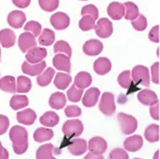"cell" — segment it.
I'll return each mask as SVG.
<instances>
[{
  "mask_svg": "<svg viewBox=\"0 0 160 159\" xmlns=\"http://www.w3.org/2000/svg\"><path fill=\"white\" fill-rule=\"evenodd\" d=\"M123 5L125 8V12H124L125 19L132 21L139 16V9L136 4L132 2H126Z\"/></svg>",
  "mask_w": 160,
  "mask_h": 159,
  "instance_id": "obj_30",
  "label": "cell"
},
{
  "mask_svg": "<svg viewBox=\"0 0 160 159\" xmlns=\"http://www.w3.org/2000/svg\"><path fill=\"white\" fill-rule=\"evenodd\" d=\"M118 83L124 89H128L132 83L131 72L129 70H124L122 72L118 77Z\"/></svg>",
  "mask_w": 160,
  "mask_h": 159,
  "instance_id": "obj_37",
  "label": "cell"
},
{
  "mask_svg": "<svg viewBox=\"0 0 160 159\" xmlns=\"http://www.w3.org/2000/svg\"><path fill=\"white\" fill-rule=\"evenodd\" d=\"M81 15L82 16H91L92 18L96 20L99 18V11L98 8L93 5H87L84 6L81 11Z\"/></svg>",
  "mask_w": 160,
  "mask_h": 159,
  "instance_id": "obj_43",
  "label": "cell"
},
{
  "mask_svg": "<svg viewBox=\"0 0 160 159\" xmlns=\"http://www.w3.org/2000/svg\"><path fill=\"white\" fill-rule=\"evenodd\" d=\"M92 76L88 72L81 71L75 77L74 79V85L78 89H85L86 87H89L92 84Z\"/></svg>",
  "mask_w": 160,
  "mask_h": 159,
  "instance_id": "obj_23",
  "label": "cell"
},
{
  "mask_svg": "<svg viewBox=\"0 0 160 159\" xmlns=\"http://www.w3.org/2000/svg\"><path fill=\"white\" fill-rule=\"evenodd\" d=\"M0 61H1V49H0Z\"/></svg>",
  "mask_w": 160,
  "mask_h": 159,
  "instance_id": "obj_55",
  "label": "cell"
},
{
  "mask_svg": "<svg viewBox=\"0 0 160 159\" xmlns=\"http://www.w3.org/2000/svg\"><path fill=\"white\" fill-rule=\"evenodd\" d=\"M54 146L51 143H47L39 147L36 151V158L37 159H57L53 156Z\"/></svg>",
  "mask_w": 160,
  "mask_h": 159,
  "instance_id": "obj_29",
  "label": "cell"
},
{
  "mask_svg": "<svg viewBox=\"0 0 160 159\" xmlns=\"http://www.w3.org/2000/svg\"><path fill=\"white\" fill-rule=\"evenodd\" d=\"M145 139L149 142H157L159 141V126L156 124H151L147 127L144 132Z\"/></svg>",
  "mask_w": 160,
  "mask_h": 159,
  "instance_id": "obj_27",
  "label": "cell"
},
{
  "mask_svg": "<svg viewBox=\"0 0 160 159\" xmlns=\"http://www.w3.org/2000/svg\"><path fill=\"white\" fill-rule=\"evenodd\" d=\"M32 88V82L28 77L19 76L17 79V86H16V92L19 93H27Z\"/></svg>",
  "mask_w": 160,
  "mask_h": 159,
  "instance_id": "obj_34",
  "label": "cell"
},
{
  "mask_svg": "<svg viewBox=\"0 0 160 159\" xmlns=\"http://www.w3.org/2000/svg\"><path fill=\"white\" fill-rule=\"evenodd\" d=\"M154 159H159V150H157V152L154 155Z\"/></svg>",
  "mask_w": 160,
  "mask_h": 159,
  "instance_id": "obj_53",
  "label": "cell"
},
{
  "mask_svg": "<svg viewBox=\"0 0 160 159\" xmlns=\"http://www.w3.org/2000/svg\"><path fill=\"white\" fill-rule=\"evenodd\" d=\"M9 119L5 115L0 114V136H2L5 133H6V131L9 128Z\"/></svg>",
  "mask_w": 160,
  "mask_h": 159,
  "instance_id": "obj_46",
  "label": "cell"
},
{
  "mask_svg": "<svg viewBox=\"0 0 160 159\" xmlns=\"http://www.w3.org/2000/svg\"><path fill=\"white\" fill-rule=\"evenodd\" d=\"M68 150L74 156H81L85 154L87 150V142L84 139L76 138L71 141L68 146Z\"/></svg>",
  "mask_w": 160,
  "mask_h": 159,
  "instance_id": "obj_16",
  "label": "cell"
},
{
  "mask_svg": "<svg viewBox=\"0 0 160 159\" xmlns=\"http://www.w3.org/2000/svg\"><path fill=\"white\" fill-rule=\"evenodd\" d=\"M95 32L96 34L100 38H108L113 33V25L112 22L107 18H101L95 24Z\"/></svg>",
  "mask_w": 160,
  "mask_h": 159,
  "instance_id": "obj_6",
  "label": "cell"
},
{
  "mask_svg": "<svg viewBox=\"0 0 160 159\" xmlns=\"http://www.w3.org/2000/svg\"><path fill=\"white\" fill-rule=\"evenodd\" d=\"M109 159H128V155L126 152V150L116 148L110 152Z\"/></svg>",
  "mask_w": 160,
  "mask_h": 159,
  "instance_id": "obj_44",
  "label": "cell"
},
{
  "mask_svg": "<svg viewBox=\"0 0 160 159\" xmlns=\"http://www.w3.org/2000/svg\"><path fill=\"white\" fill-rule=\"evenodd\" d=\"M53 136H54V132L49 128L39 127L33 133V139L37 142H44L51 140Z\"/></svg>",
  "mask_w": 160,
  "mask_h": 159,
  "instance_id": "obj_25",
  "label": "cell"
},
{
  "mask_svg": "<svg viewBox=\"0 0 160 159\" xmlns=\"http://www.w3.org/2000/svg\"><path fill=\"white\" fill-rule=\"evenodd\" d=\"M138 100L144 106H154L157 103H158V98L154 92L151 90L144 89L141 91L137 95Z\"/></svg>",
  "mask_w": 160,
  "mask_h": 159,
  "instance_id": "obj_17",
  "label": "cell"
},
{
  "mask_svg": "<svg viewBox=\"0 0 160 159\" xmlns=\"http://www.w3.org/2000/svg\"><path fill=\"white\" fill-rule=\"evenodd\" d=\"M124 148L125 150H128L130 152H136L141 150V148L143 145V140L142 137L139 135L132 136L128 137L126 140L124 141Z\"/></svg>",
  "mask_w": 160,
  "mask_h": 159,
  "instance_id": "obj_18",
  "label": "cell"
},
{
  "mask_svg": "<svg viewBox=\"0 0 160 159\" xmlns=\"http://www.w3.org/2000/svg\"><path fill=\"white\" fill-rule=\"evenodd\" d=\"M47 56V49L44 47H35L28 51V54L26 55L27 62L29 63L35 64L38 62H42V60Z\"/></svg>",
  "mask_w": 160,
  "mask_h": 159,
  "instance_id": "obj_9",
  "label": "cell"
},
{
  "mask_svg": "<svg viewBox=\"0 0 160 159\" xmlns=\"http://www.w3.org/2000/svg\"><path fill=\"white\" fill-rule=\"evenodd\" d=\"M99 95H100V92L98 88H95V87L90 88L86 91V92L83 97V99H82L83 105L86 107H94L99 100Z\"/></svg>",
  "mask_w": 160,
  "mask_h": 159,
  "instance_id": "obj_15",
  "label": "cell"
},
{
  "mask_svg": "<svg viewBox=\"0 0 160 159\" xmlns=\"http://www.w3.org/2000/svg\"><path fill=\"white\" fill-rule=\"evenodd\" d=\"M72 81L71 77L66 73H57L56 78L54 80V84L57 88L60 90H65Z\"/></svg>",
  "mask_w": 160,
  "mask_h": 159,
  "instance_id": "obj_31",
  "label": "cell"
},
{
  "mask_svg": "<svg viewBox=\"0 0 160 159\" xmlns=\"http://www.w3.org/2000/svg\"><path fill=\"white\" fill-rule=\"evenodd\" d=\"M50 23L57 30H63L70 25V17L64 12H57L50 18Z\"/></svg>",
  "mask_w": 160,
  "mask_h": 159,
  "instance_id": "obj_10",
  "label": "cell"
},
{
  "mask_svg": "<svg viewBox=\"0 0 160 159\" xmlns=\"http://www.w3.org/2000/svg\"><path fill=\"white\" fill-rule=\"evenodd\" d=\"M125 8L124 5L118 2H113L108 7V14L109 17L114 20H119L124 17Z\"/></svg>",
  "mask_w": 160,
  "mask_h": 159,
  "instance_id": "obj_21",
  "label": "cell"
},
{
  "mask_svg": "<svg viewBox=\"0 0 160 159\" xmlns=\"http://www.w3.org/2000/svg\"><path fill=\"white\" fill-rule=\"evenodd\" d=\"M53 65L58 70L65 71L67 73L71 72V64L70 57L64 54H57L53 59Z\"/></svg>",
  "mask_w": 160,
  "mask_h": 159,
  "instance_id": "obj_14",
  "label": "cell"
},
{
  "mask_svg": "<svg viewBox=\"0 0 160 159\" xmlns=\"http://www.w3.org/2000/svg\"><path fill=\"white\" fill-rule=\"evenodd\" d=\"M99 111L107 116L113 115L115 112V103H114V96L111 92H104L100 99L99 105Z\"/></svg>",
  "mask_w": 160,
  "mask_h": 159,
  "instance_id": "obj_4",
  "label": "cell"
},
{
  "mask_svg": "<svg viewBox=\"0 0 160 159\" xmlns=\"http://www.w3.org/2000/svg\"><path fill=\"white\" fill-rule=\"evenodd\" d=\"M111 68H112L111 62L106 57H99L94 62V64H93L94 71L100 76L108 74L111 70Z\"/></svg>",
  "mask_w": 160,
  "mask_h": 159,
  "instance_id": "obj_20",
  "label": "cell"
},
{
  "mask_svg": "<svg viewBox=\"0 0 160 159\" xmlns=\"http://www.w3.org/2000/svg\"><path fill=\"white\" fill-rule=\"evenodd\" d=\"M26 14L21 11H12L7 17V22L12 27L19 29L23 27V24L26 22Z\"/></svg>",
  "mask_w": 160,
  "mask_h": 159,
  "instance_id": "obj_11",
  "label": "cell"
},
{
  "mask_svg": "<svg viewBox=\"0 0 160 159\" xmlns=\"http://www.w3.org/2000/svg\"><path fill=\"white\" fill-rule=\"evenodd\" d=\"M78 26L82 31H85V32L90 31L95 27V19L92 18L91 16L85 15L79 20Z\"/></svg>",
  "mask_w": 160,
  "mask_h": 159,
  "instance_id": "obj_38",
  "label": "cell"
},
{
  "mask_svg": "<svg viewBox=\"0 0 160 159\" xmlns=\"http://www.w3.org/2000/svg\"><path fill=\"white\" fill-rule=\"evenodd\" d=\"M4 150H5V148L2 146V143H1V142H0V155H2L4 153Z\"/></svg>",
  "mask_w": 160,
  "mask_h": 159,
  "instance_id": "obj_54",
  "label": "cell"
},
{
  "mask_svg": "<svg viewBox=\"0 0 160 159\" xmlns=\"http://www.w3.org/2000/svg\"><path fill=\"white\" fill-rule=\"evenodd\" d=\"M17 120L19 123L30 126L36 120V113L32 109H25L17 113Z\"/></svg>",
  "mask_w": 160,
  "mask_h": 159,
  "instance_id": "obj_22",
  "label": "cell"
},
{
  "mask_svg": "<svg viewBox=\"0 0 160 159\" xmlns=\"http://www.w3.org/2000/svg\"><path fill=\"white\" fill-rule=\"evenodd\" d=\"M55 75V70L53 68H48L47 70L44 72H42L39 77H37V84L42 86V87H45L51 83V80L53 77Z\"/></svg>",
  "mask_w": 160,
  "mask_h": 159,
  "instance_id": "obj_32",
  "label": "cell"
},
{
  "mask_svg": "<svg viewBox=\"0 0 160 159\" xmlns=\"http://www.w3.org/2000/svg\"><path fill=\"white\" fill-rule=\"evenodd\" d=\"M132 26L133 27L135 28L137 31H144L148 26V23H147V19L144 17V15L142 14H139V16L137 17V19L132 20Z\"/></svg>",
  "mask_w": 160,
  "mask_h": 159,
  "instance_id": "obj_41",
  "label": "cell"
},
{
  "mask_svg": "<svg viewBox=\"0 0 160 159\" xmlns=\"http://www.w3.org/2000/svg\"><path fill=\"white\" fill-rule=\"evenodd\" d=\"M9 136L16 154L21 155L28 150V135L25 127L21 126L12 127L10 130Z\"/></svg>",
  "mask_w": 160,
  "mask_h": 159,
  "instance_id": "obj_1",
  "label": "cell"
},
{
  "mask_svg": "<svg viewBox=\"0 0 160 159\" xmlns=\"http://www.w3.org/2000/svg\"><path fill=\"white\" fill-rule=\"evenodd\" d=\"M40 122L45 127H52L57 126L59 122V116L55 112H47L43 114L42 117L40 118Z\"/></svg>",
  "mask_w": 160,
  "mask_h": 159,
  "instance_id": "obj_28",
  "label": "cell"
},
{
  "mask_svg": "<svg viewBox=\"0 0 160 159\" xmlns=\"http://www.w3.org/2000/svg\"><path fill=\"white\" fill-rule=\"evenodd\" d=\"M135 159H141V158H135Z\"/></svg>",
  "mask_w": 160,
  "mask_h": 159,
  "instance_id": "obj_57",
  "label": "cell"
},
{
  "mask_svg": "<svg viewBox=\"0 0 160 159\" xmlns=\"http://www.w3.org/2000/svg\"><path fill=\"white\" fill-rule=\"evenodd\" d=\"M45 68H46V62L44 61L35 63V64L29 63L28 62L26 61L23 62L21 69H22L23 73L33 77V76L40 75L42 72H43Z\"/></svg>",
  "mask_w": 160,
  "mask_h": 159,
  "instance_id": "obj_13",
  "label": "cell"
},
{
  "mask_svg": "<svg viewBox=\"0 0 160 159\" xmlns=\"http://www.w3.org/2000/svg\"><path fill=\"white\" fill-rule=\"evenodd\" d=\"M0 90L5 92H16V80L12 76H5L0 79Z\"/></svg>",
  "mask_w": 160,
  "mask_h": 159,
  "instance_id": "obj_24",
  "label": "cell"
},
{
  "mask_svg": "<svg viewBox=\"0 0 160 159\" xmlns=\"http://www.w3.org/2000/svg\"><path fill=\"white\" fill-rule=\"evenodd\" d=\"M131 77L135 84H141L146 87L150 86V71L145 66H136L132 70Z\"/></svg>",
  "mask_w": 160,
  "mask_h": 159,
  "instance_id": "obj_3",
  "label": "cell"
},
{
  "mask_svg": "<svg viewBox=\"0 0 160 159\" xmlns=\"http://www.w3.org/2000/svg\"><path fill=\"white\" fill-rule=\"evenodd\" d=\"M28 98L25 95H14L10 101V106L13 110H19L20 108L26 107L28 106Z\"/></svg>",
  "mask_w": 160,
  "mask_h": 159,
  "instance_id": "obj_33",
  "label": "cell"
},
{
  "mask_svg": "<svg viewBox=\"0 0 160 159\" xmlns=\"http://www.w3.org/2000/svg\"><path fill=\"white\" fill-rule=\"evenodd\" d=\"M24 29L25 31L32 33L33 36H38L42 31V25L37 21L32 20V21H29L28 24H26Z\"/></svg>",
  "mask_w": 160,
  "mask_h": 159,
  "instance_id": "obj_42",
  "label": "cell"
},
{
  "mask_svg": "<svg viewBox=\"0 0 160 159\" xmlns=\"http://www.w3.org/2000/svg\"><path fill=\"white\" fill-rule=\"evenodd\" d=\"M55 40H56L55 33L48 28H45L39 37V43L42 46H50L54 43Z\"/></svg>",
  "mask_w": 160,
  "mask_h": 159,
  "instance_id": "obj_35",
  "label": "cell"
},
{
  "mask_svg": "<svg viewBox=\"0 0 160 159\" xmlns=\"http://www.w3.org/2000/svg\"><path fill=\"white\" fill-rule=\"evenodd\" d=\"M83 50L87 56H98L103 50V44L99 40H89L84 44Z\"/></svg>",
  "mask_w": 160,
  "mask_h": 159,
  "instance_id": "obj_12",
  "label": "cell"
},
{
  "mask_svg": "<svg viewBox=\"0 0 160 159\" xmlns=\"http://www.w3.org/2000/svg\"><path fill=\"white\" fill-rule=\"evenodd\" d=\"M12 1L14 4V5H16L19 8H21V9L27 8L31 3V0H12Z\"/></svg>",
  "mask_w": 160,
  "mask_h": 159,
  "instance_id": "obj_50",
  "label": "cell"
},
{
  "mask_svg": "<svg viewBox=\"0 0 160 159\" xmlns=\"http://www.w3.org/2000/svg\"><path fill=\"white\" fill-rule=\"evenodd\" d=\"M41 8L46 12H53L59 6V0H39Z\"/></svg>",
  "mask_w": 160,
  "mask_h": 159,
  "instance_id": "obj_40",
  "label": "cell"
},
{
  "mask_svg": "<svg viewBox=\"0 0 160 159\" xmlns=\"http://www.w3.org/2000/svg\"><path fill=\"white\" fill-rule=\"evenodd\" d=\"M64 112H65V115L67 117H78V116L81 115L82 110H81V108L77 106H68L65 108Z\"/></svg>",
  "mask_w": 160,
  "mask_h": 159,
  "instance_id": "obj_45",
  "label": "cell"
},
{
  "mask_svg": "<svg viewBox=\"0 0 160 159\" xmlns=\"http://www.w3.org/2000/svg\"><path fill=\"white\" fill-rule=\"evenodd\" d=\"M150 113H151V117L153 118L156 121L159 120V103H157L154 106H151L150 108Z\"/></svg>",
  "mask_w": 160,
  "mask_h": 159,
  "instance_id": "obj_49",
  "label": "cell"
},
{
  "mask_svg": "<svg viewBox=\"0 0 160 159\" xmlns=\"http://www.w3.org/2000/svg\"><path fill=\"white\" fill-rule=\"evenodd\" d=\"M151 77L155 84H159V62H155L151 66Z\"/></svg>",
  "mask_w": 160,
  "mask_h": 159,
  "instance_id": "obj_47",
  "label": "cell"
},
{
  "mask_svg": "<svg viewBox=\"0 0 160 159\" xmlns=\"http://www.w3.org/2000/svg\"><path fill=\"white\" fill-rule=\"evenodd\" d=\"M84 126L79 120H69L63 124L62 132L69 139L79 136L83 133Z\"/></svg>",
  "mask_w": 160,
  "mask_h": 159,
  "instance_id": "obj_5",
  "label": "cell"
},
{
  "mask_svg": "<svg viewBox=\"0 0 160 159\" xmlns=\"http://www.w3.org/2000/svg\"><path fill=\"white\" fill-rule=\"evenodd\" d=\"M83 93H84V90L78 89L73 84L71 87V89L67 92V96L71 102H78L82 98Z\"/></svg>",
  "mask_w": 160,
  "mask_h": 159,
  "instance_id": "obj_39",
  "label": "cell"
},
{
  "mask_svg": "<svg viewBox=\"0 0 160 159\" xmlns=\"http://www.w3.org/2000/svg\"><path fill=\"white\" fill-rule=\"evenodd\" d=\"M18 44H19L20 50L23 53H26L30 49L36 47L37 42L32 33L29 32H25L20 34V36L19 37V41H18Z\"/></svg>",
  "mask_w": 160,
  "mask_h": 159,
  "instance_id": "obj_7",
  "label": "cell"
},
{
  "mask_svg": "<svg viewBox=\"0 0 160 159\" xmlns=\"http://www.w3.org/2000/svg\"><path fill=\"white\" fill-rule=\"evenodd\" d=\"M54 52L57 53V54H58V53H63L64 55L69 56V57H71V54H72L71 46L69 45L68 42H64V41H58L54 45Z\"/></svg>",
  "mask_w": 160,
  "mask_h": 159,
  "instance_id": "obj_36",
  "label": "cell"
},
{
  "mask_svg": "<svg viewBox=\"0 0 160 159\" xmlns=\"http://www.w3.org/2000/svg\"><path fill=\"white\" fill-rule=\"evenodd\" d=\"M84 159H104V157H102V155H95L90 152L85 156Z\"/></svg>",
  "mask_w": 160,
  "mask_h": 159,
  "instance_id": "obj_51",
  "label": "cell"
},
{
  "mask_svg": "<svg viewBox=\"0 0 160 159\" xmlns=\"http://www.w3.org/2000/svg\"><path fill=\"white\" fill-rule=\"evenodd\" d=\"M149 39L151 42H155V43L159 42V26L158 25L151 28V30L149 33Z\"/></svg>",
  "mask_w": 160,
  "mask_h": 159,
  "instance_id": "obj_48",
  "label": "cell"
},
{
  "mask_svg": "<svg viewBox=\"0 0 160 159\" xmlns=\"http://www.w3.org/2000/svg\"><path fill=\"white\" fill-rule=\"evenodd\" d=\"M87 148L92 154L102 155L108 149V142L103 138L96 136L89 141Z\"/></svg>",
  "mask_w": 160,
  "mask_h": 159,
  "instance_id": "obj_8",
  "label": "cell"
},
{
  "mask_svg": "<svg viewBox=\"0 0 160 159\" xmlns=\"http://www.w3.org/2000/svg\"><path fill=\"white\" fill-rule=\"evenodd\" d=\"M9 158V153L8 151L6 150V149H5L4 150V153L2 155H0V159H8Z\"/></svg>",
  "mask_w": 160,
  "mask_h": 159,
  "instance_id": "obj_52",
  "label": "cell"
},
{
  "mask_svg": "<svg viewBox=\"0 0 160 159\" xmlns=\"http://www.w3.org/2000/svg\"><path fill=\"white\" fill-rule=\"evenodd\" d=\"M117 118L122 132L124 135H131L137 130V121L132 115H128L124 112H119Z\"/></svg>",
  "mask_w": 160,
  "mask_h": 159,
  "instance_id": "obj_2",
  "label": "cell"
},
{
  "mask_svg": "<svg viewBox=\"0 0 160 159\" xmlns=\"http://www.w3.org/2000/svg\"><path fill=\"white\" fill-rule=\"evenodd\" d=\"M81 1H86V0H81Z\"/></svg>",
  "mask_w": 160,
  "mask_h": 159,
  "instance_id": "obj_56",
  "label": "cell"
},
{
  "mask_svg": "<svg viewBox=\"0 0 160 159\" xmlns=\"http://www.w3.org/2000/svg\"><path fill=\"white\" fill-rule=\"evenodd\" d=\"M16 42V35L14 32L11 29L5 28L0 31V43L2 47L8 48L12 47Z\"/></svg>",
  "mask_w": 160,
  "mask_h": 159,
  "instance_id": "obj_19",
  "label": "cell"
},
{
  "mask_svg": "<svg viewBox=\"0 0 160 159\" xmlns=\"http://www.w3.org/2000/svg\"><path fill=\"white\" fill-rule=\"evenodd\" d=\"M66 102L67 100H66L65 95L62 92H55L49 98V106L57 110H60L64 107Z\"/></svg>",
  "mask_w": 160,
  "mask_h": 159,
  "instance_id": "obj_26",
  "label": "cell"
}]
</instances>
